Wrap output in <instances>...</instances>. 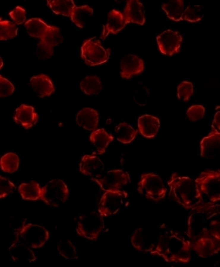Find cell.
<instances>
[{
  "label": "cell",
  "mask_w": 220,
  "mask_h": 267,
  "mask_svg": "<svg viewBox=\"0 0 220 267\" xmlns=\"http://www.w3.org/2000/svg\"><path fill=\"white\" fill-rule=\"evenodd\" d=\"M128 196L125 191H105L98 203V212L103 217L116 214Z\"/></svg>",
  "instance_id": "obj_9"
},
{
  "label": "cell",
  "mask_w": 220,
  "mask_h": 267,
  "mask_svg": "<svg viewBox=\"0 0 220 267\" xmlns=\"http://www.w3.org/2000/svg\"><path fill=\"white\" fill-rule=\"evenodd\" d=\"M104 169L100 159L94 155H85L79 164V170L84 175L92 178H99L102 176Z\"/></svg>",
  "instance_id": "obj_14"
},
{
  "label": "cell",
  "mask_w": 220,
  "mask_h": 267,
  "mask_svg": "<svg viewBox=\"0 0 220 267\" xmlns=\"http://www.w3.org/2000/svg\"><path fill=\"white\" fill-rule=\"evenodd\" d=\"M91 179L104 192L120 190L124 186L131 182L129 173L120 169L111 170L99 178H91Z\"/></svg>",
  "instance_id": "obj_8"
},
{
  "label": "cell",
  "mask_w": 220,
  "mask_h": 267,
  "mask_svg": "<svg viewBox=\"0 0 220 267\" xmlns=\"http://www.w3.org/2000/svg\"><path fill=\"white\" fill-rule=\"evenodd\" d=\"M156 40L160 52L172 56L180 52L183 38L178 31L168 29L157 36Z\"/></svg>",
  "instance_id": "obj_10"
},
{
  "label": "cell",
  "mask_w": 220,
  "mask_h": 267,
  "mask_svg": "<svg viewBox=\"0 0 220 267\" xmlns=\"http://www.w3.org/2000/svg\"><path fill=\"white\" fill-rule=\"evenodd\" d=\"M30 83L37 95L40 97L49 96L55 91L51 80L45 74H41L32 76L30 79Z\"/></svg>",
  "instance_id": "obj_18"
},
{
  "label": "cell",
  "mask_w": 220,
  "mask_h": 267,
  "mask_svg": "<svg viewBox=\"0 0 220 267\" xmlns=\"http://www.w3.org/2000/svg\"><path fill=\"white\" fill-rule=\"evenodd\" d=\"M49 25L41 18L37 17L30 18L24 24L27 32L30 36L40 39L45 34Z\"/></svg>",
  "instance_id": "obj_24"
},
{
  "label": "cell",
  "mask_w": 220,
  "mask_h": 267,
  "mask_svg": "<svg viewBox=\"0 0 220 267\" xmlns=\"http://www.w3.org/2000/svg\"><path fill=\"white\" fill-rule=\"evenodd\" d=\"M104 227L103 217L98 212L82 214L78 218L76 231L78 235L87 240H97Z\"/></svg>",
  "instance_id": "obj_4"
},
{
  "label": "cell",
  "mask_w": 220,
  "mask_h": 267,
  "mask_svg": "<svg viewBox=\"0 0 220 267\" xmlns=\"http://www.w3.org/2000/svg\"><path fill=\"white\" fill-rule=\"evenodd\" d=\"M18 191L24 200H36L39 199L41 188L38 183L32 180L28 183H22L19 186Z\"/></svg>",
  "instance_id": "obj_25"
},
{
  "label": "cell",
  "mask_w": 220,
  "mask_h": 267,
  "mask_svg": "<svg viewBox=\"0 0 220 267\" xmlns=\"http://www.w3.org/2000/svg\"><path fill=\"white\" fill-rule=\"evenodd\" d=\"M205 109L201 105H194L187 110L186 114L188 119L195 121L202 119L205 114Z\"/></svg>",
  "instance_id": "obj_36"
},
{
  "label": "cell",
  "mask_w": 220,
  "mask_h": 267,
  "mask_svg": "<svg viewBox=\"0 0 220 267\" xmlns=\"http://www.w3.org/2000/svg\"><path fill=\"white\" fill-rule=\"evenodd\" d=\"M92 8L87 5L76 6L70 16L72 21L80 28H83L89 21L93 14Z\"/></svg>",
  "instance_id": "obj_22"
},
{
  "label": "cell",
  "mask_w": 220,
  "mask_h": 267,
  "mask_svg": "<svg viewBox=\"0 0 220 267\" xmlns=\"http://www.w3.org/2000/svg\"><path fill=\"white\" fill-rule=\"evenodd\" d=\"M40 39V41L54 47L61 43L63 38L59 28L49 25L46 31Z\"/></svg>",
  "instance_id": "obj_31"
},
{
  "label": "cell",
  "mask_w": 220,
  "mask_h": 267,
  "mask_svg": "<svg viewBox=\"0 0 220 267\" xmlns=\"http://www.w3.org/2000/svg\"><path fill=\"white\" fill-rule=\"evenodd\" d=\"M212 129L218 131L220 130V111H218L215 114L212 125Z\"/></svg>",
  "instance_id": "obj_41"
},
{
  "label": "cell",
  "mask_w": 220,
  "mask_h": 267,
  "mask_svg": "<svg viewBox=\"0 0 220 267\" xmlns=\"http://www.w3.org/2000/svg\"><path fill=\"white\" fill-rule=\"evenodd\" d=\"M110 52V48L105 49L100 41L94 37L84 41L81 48V57L86 65L94 66L106 62Z\"/></svg>",
  "instance_id": "obj_5"
},
{
  "label": "cell",
  "mask_w": 220,
  "mask_h": 267,
  "mask_svg": "<svg viewBox=\"0 0 220 267\" xmlns=\"http://www.w3.org/2000/svg\"><path fill=\"white\" fill-rule=\"evenodd\" d=\"M47 5L56 15L70 17L76 6L72 0H47Z\"/></svg>",
  "instance_id": "obj_26"
},
{
  "label": "cell",
  "mask_w": 220,
  "mask_h": 267,
  "mask_svg": "<svg viewBox=\"0 0 220 267\" xmlns=\"http://www.w3.org/2000/svg\"><path fill=\"white\" fill-rule=\"evenodd\" d=\"M114 139L113 135L108 134L103 128L94 131L90 136V140L97 148V154H102L105 149Z\"/></svg>",
  "instance_id": "obj_21"
},
{
  "label": "cell",
  "mask_w": 220,
  "mask_h": 267,
  "mask_svg": "<svg viewBox=\"0 0 220 267\" xmlns=\"http://www.w3.org/2000/svg\"><path fill=\"white\" fill-rule=\"evenodd\" d=\"M26 14L25 9L19 6H16L9 13L11 18L18 25L21 24L25 22Z\"/></svg>",
  "instance_id": "obj_37"
},
{
  "label": "cell",
  "mask_w": 220,
  "mask_h": 267,
  "mask_svg": "<svg viewBox=\"0 0 220 267\" xmlns=\"http://www.w3.org/2000/svg\"><path fill=\"white\" fill-rule=\"evenodd\" d=\"M99 119L97 111L90 108H84L77 114L76 122L79 126L88 130H95L97 128Z\"/></svg>",
  "instance_id": "obj_20"
},
{
  "label": "cell",
  "mask_w": 220,
  "mask_h": 267,
  "mask_svg": "<svg viewBox=\"0 0 220 267\" xmlns=\"http://www.w3.org/2000/svg\"><path fill=\"white\" fill-rule=\"evenodd\" d=\"M69 194V189L65 183L61 180L54 179L41 188L39 199L49 206L57 207L66 201Z\"/></svg>",
  "instance_id": "obj_7"
},
{
  "label": "cell",
  "mask_w": 220,
  "mask_h": 267,
  "mask_svg": "<svg viewBox=\"0 0 220 267\" xmlns=\"http://www.w3.org/2000/svg\"><path fill=\"white\" fill-rule=\"evenodd\" d=\"M193 92V85L191 82L183 81L178 87L177 94L179 100L188 101Z\"/></svg>",
  "instance_id": "obj_34"
},
{
  "label": "cell",
  "mask_w": 220,
  "mask_h": 267,
  "mask_svg": "<svg viewBox=\"0 0 220 267\" xmlns=\"http://www.w3.org/2000/svg\"><path fill=\"white\" fill-rule=\"evenodd\" d=\"M15 188L14 184L9 179L0 175V198L6 196L13 192Z\"/></svg>",
  "instance_id": "obj_38"
},
{
  "label": "cell",
  "mask_w": 220,
  "mask_h": 267,
  "mask_svg": "<svg viewBox=\"0 0 220 267\" xmlns=\"http://www.w3.org/2000/svg\"><path fill=\"white\" fill-rule=\"evenodd\" d=\"M202 199L206 198L213 203L220 199V170L209 169L202 172L194 181Z\"/></svg>",
  "instance_id": "obj_3"
},
{
  "label": "cell",
  "mask_w": 220,
  "mask_h": 267,
  "mask_svg": "<svg viewBox=\"0 0 220 267\" xmlns=\"http://www.w3.org/2000/svg\"><path fill=\"white\" fill-rule=\"evenodd\" d=\"M115 130L117 140L124 143L128 144L134 139L137 133L131 126L125 122L121 123L116 126Z\"/></svg>",
  "instance_id": "obj_28"
},
{
  "label": "cell",
  "mask_w": 220,
  "mask_h": 267,
  "mask_svg": "<svg viewBox=\"0 0 220 267\" xmlns=\"http://www.w3.org/2000/svg\"><path fill=\"white\" fill-rule=\"evenodd\" d=\"M31 249L15 237L9 247V252L13 261L23 263H31L37 259L34 253Z\"/></svg>",
  "instance_id": "obj_11"
},
{
  "label": "cell",
  "mask_w": 220,
  "mask_h": 267,
  "mask_svg": "<svg viewBox=\"0 0 220 267\" xmlns=\"http://www.w3.org/2000/svg\"><path fill=\"white\" fill-rule=\"evenodd\" d=\"M57 249L59 254L67 260L78 258L76 247L69 239H63L60 240L57 244Z\"/></svg>",
  "instance_id": "obj_29"
},
{
  "label": "cell",
  "mask_w": 220,
  "mask_h": 267,
  "mask_svg": "<svg viewBox=\"0 0 220 267\" xmlns=\"http://www.w3.org/2000/svg\"><path fill=\"white\" fill-rule=\"evenodd\" d=\"M123 15L126 24L133 23L143 25L145 22L144 7L139 0L127 1Z\"/></svg>",
  "instance_id": "obj_15"
},
{
  "label": "cell",
  "mask_w": 220,
  "mask_h": 267,
  "mask_svg": "<svg viewBox=\"0 0 220 267\" xmlns=\"http://www.w3.org/2000/svg\"><path fill=\"white\" fill-rule=\"evenodd\" d=\"M203 9L200 5L188 6L183 12V20L191 23L200 21L203 16Z\"/></svg>",
  "instance_id": "obj_33"
},
{
  "label": "cell",
  "mask_w": 220,
  "mask_h": 267,
  "mask_svg": "<svg viewBox=\"0 0 220 267\" xmlns=\"http://www.w3.org/2000/svg\"><path fill=\"white\" fill-rule=\"evenodd\" d=\"M81 90L88 95H97L102 89L99 78L95 75L86 76L80 83Z\"/></svg>",
  "instance_id": "obj_27"
},
{
  "label": "cell",
  "mask_w": 220,
  "mask_h": 267,
  "mask_svg": "<svg viewBox=\"0 0 220 267\" xmlns=\"http://www.w3.org/2000/svg\"><path fill=\"white\" fill-rule=\"evenodd\" d=\"M15 237L33 249L42 247L50 237L49 231L44 226L25 221L15 229Z\"/></svg>",
  "instance_id": "obj_2"
},
{
  "label": "cell",
  "mask_w": 220,
  "mask_h": 267,
  "mask_svg": "<svg viewBox=\"0 0 220 267\" xmlns=\"http://www.w3.org/2000/svg\"><path fill=\"white\" fill-rule=\"evenodd\" d=\"M38 118L33 107L24 104H22L16 109L13 117L16 123L20 124L26 129L35 125Z\"/></svg>",
  "instance_id": "obj_17"
},
{
  "label": "cell",
  "mask_w": 220,
  "mask_h": 267,
  "mask_svg": "<svg viewBox=\"0 0 220 267\" xmlns=\"http://www.w3.org/2000/svg\"><path fill=\"white\" fill-rule=\"evenodd\" d=\"M220 145V132L216 130L212 129L200 142L201 156L207 159L217 157L219 154Z\"/></svg>",
  "instance_id": "obj_12"
},
{
  "label": "cell",
  "mask_w": 220,
  "mask_h": 267,
  "mask_svg": "<svg viewBox=\"0 0 220 267\" xmlns=\"http://www.w3.org/2000/svg\"><path fill=\"white\" fill-rule=\"evenodd\" d=\"M138 127L140 133L144 137L151 138L156 135L160 127L159 119L153 116L145 114L138 119Z\"/></svg>",
  "instance_id": "obj_19"
},
{
  "label": "cell",
  "mask_w": 220,
  "mask_h": 267,
  "mask_svg": "<svg viewBox=\"0 0 220 267\" xmlns=\"http://www.w3.org/2000/svg\"><path fill=\"white\" fill-rule=\"evenodd\" d=\"M161 7L169 18L176 22L183 20V0H170L163 4Z\"/></svg>",
  "instance_id": "obj_23"
},
{
  "label": "cell",
  "mask_w": 220,
  "mask_h": 267,
  "mask_svg": "<svg viewBox=\"0 0 220 267\" xmlns=\"http://www.w3.org/2000/svg\"><path fill=\"white\" fill-rule=\"evenodd\" d=\"M149 95L148 91L146 88L143 87L137 90L135 93L134 99L136 102L142 104L145 103L147 100Z\"/></svg>",
  "instance_id": "obj_40"
},
{
  "label": "cell",
  "mask_w": 220,
  "mask_h": 267,
  "mask_svg": "<svg viewBox=\"0 0 220 267\" xmlns=\"http://www.w3.org/2000/svg\"><path fill=\"white\" fill-rule=\"evenodd\" d=\"M120 67L121 77L128 79L133 76L142 72L144 68V62L142 59L136 55L129 54L122 59Z\"/></svg>",
  "instance_id": "obj_13"
},
{
  "label": "cell",
  "mask_w": 220,
  "mask_h": 267,
  "mask_svg": "<svg viewBox=\"0 0 220 267\" xmlns=\"http://www.w3.org/2000/svg\"><path fill=\"white\" fill-rule=\"evenodd\" d=\"M36 46V55L39 59H48L53 56L54 52L53 47L41 41Z\"/></svg>",
  "instance_id": "obj_35"
},
{
  "label": "cell",
  "mask_w": 220,
  "mask_h": 267,
  "mask_svg": "<svg viewBox=\"0 0 220 267\" xmlns=\"http://www.w3.org/2000/svg\"><path fill=\"white\" fill-rule=\"evenodd\" d=\"M0 163L2 170L5 172L12 173L18 168L19 159L15 154L9 152L1 157Z\"/></svg>",
  "instance_id": "obj_30"
},
{
  "label": "cell",
  "mask_w": 220,
  "mask_h": 267,
  "mask_svg": "<svg viewBox=\"0 0 220 267\" xmlns=\"http://www.w3.org/2000/svg\"><path fill=\"white\" fill-rule=\"evenodd\" d=\"M18 28L15 24L0 18V40H7L13 38L17 35Z\"/></svg>",
  "instance_id": "obj_32"
},
{
  "label": "cell",
  "mask_w": 220,
  "mask_h": 267,
  "mask_svg": "<svg viewBox=\"0 0 220 267\" xmlns=\"http://www.w3.org/2000/svg\"><path fill=\"white\" fill-rule=\"evenodd\" d=\"M137 190L141 195L155 201L164 198L167 191L160 176L153 173H145L141 175Z\"/></svg>",
  "instance_id": "obj_6"
},
{
  "label": "cell",
  "mask_w": 220,
  "mask_h": 267,
  "mask_svg": "<svg viewBox=\"0 0 220 267\" xmlns=\"http://www.w3.org/2000/svg\"><path fill=\"white\" fill-rule=\"evenodd\" d=\"M15 89V87L12 83L0 75V97H5L11 95Z\"/></svg>",
  "instance_id": "obj_39"
},
{
  "label": "cell",
  "mask_w": 220,
  "mask_h": 267,
  "mask_svg": "<svg viewBox=\"0 0 220 267\" xmlns=\"http://www.w3.org/2000/svg\"><path fill=\"white\" fill-rule=\"evenodd\" d=\"M126 24L123 14L119 11L112 9L108 13L107 23L103 25L100 39L104 40L110 33H117Z\"/></svg>",
  "instance_id": "obj_16"
},
{
  "label": "cell",
  "mask_w": 220,
  "mask_h": 267,
  "mask_svg": "<svg viewBox=\"0 0 220 267\" xmlns=\"http://www.w3.org/2000/svg\"><path fill=\"white\" fill-rule=\"evenodd\" d=\"M167 184L169 196L186 208L192 207L203 201L195 182L188 177L173 173Z\"/></svg>",
  "instance_id": "obj_1"
}]
</instances>
